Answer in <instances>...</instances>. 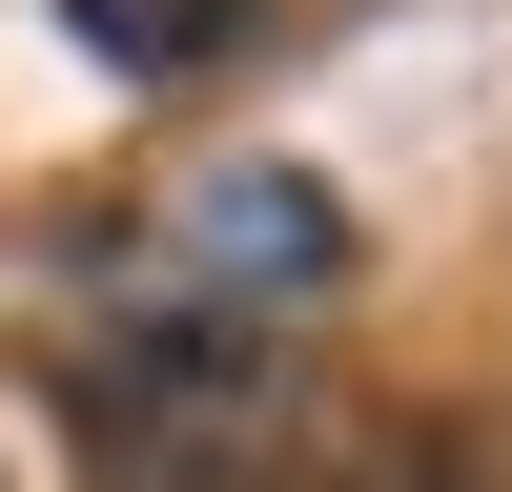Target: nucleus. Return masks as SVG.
Wrapping results in <instances>:
<instances>
[{
  "instance_id": "1",
  "label": "nucleus",
  "mask_w": 512,
  "mask_h": 492,
  "mask_svg": "<svg viewBox=\"0 0 512 492\" xmlns=\"http://www.w3.org/2000/svg\"><path fill=\"white\" fill-rule=\"evenodd\" d=\"M62 431L103 492H287L308 451V369L267 328H185V308H123L103 349L62 369Z\"/></svg>"
},
{
  "instance_id": "2",
  "label": "nucleus",
  "mask_w": 512,
  "mask_h": 492,
  "mask_svg": "<svg viewBox=\"0 0 512 492\" xmlns=\"http://www.w3.org/2000/svg\"><path fill=\"white\" fill-rule=\"evenodd\" d=\"M328 287H349V205H328L308 164H226V185L144 205V246H123V308H185V328L328 308Z\"/></svg>"
},
{
  "instance_id": "3",
  "label": "nucleus",
  "mask_w": 512,
  "mask_h": 492,
  "mask_svg": "<svg viewBox=\"0 0 512 492\" xmlns=\"http://www.w3.org/2000/svg\"><path fill=\"white\" fill-rule=\"evenodd\" d=\"M62 21L103 41L123 82H185V62H226V41H246V0H62Z\"/></svg>"
}]
</instances>
